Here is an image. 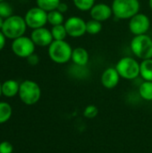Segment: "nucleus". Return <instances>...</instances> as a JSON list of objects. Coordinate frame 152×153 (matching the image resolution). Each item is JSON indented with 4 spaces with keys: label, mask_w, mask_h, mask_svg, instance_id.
I'll use <instances>...</instances> for the list:
<instances>
[{
    "label": "nucleus",
    "mask_w": 152,
    "mask_h": 153,
    "mask_svg": "<svg viewBox=\"0 0 152 153\" xmlns=\"http://www.w3.org/2000/svg\"><path fill=\"white\" fill-rule=\"evenodd\" d=\"M98 114H99V109L94 105H89V106H87L84 108V111H83V116L86 118H89V119L95 118L98 116Z\"/></svg>",
    "instance_id": "nucleus-25"
},
{
    "label": "nucleus",
    "mask_w": 152,
    "mask_h": 153,
    "mask_svg": "<svg viewBox=\"0 0 152 153\" xmlns=\"http://www.w3.org/2000/svg\"><path fill=\"white\" fill-rule=\"evenodd\" d=\"M116 69L120 77L125 80H134L140 75V64L133 57H122L116 65Z\"/></svg>",
    "instance_id": "nucleus-6"
},
{
    "label": "nucleus",
    "mask_w": 152,
    "mask_h": 153,
    "mask_svg": "<svg viewBox=\"0 0 152 153\" xmlns=\"http://www.w3.org/2000/svg\"><path fill=\"white\" fill-rule=\"evenodd\" d=\"M149 6L152 10V0H149Z\"/></svg>",
    "instance_id": "nucleus-31"
},
{
    "label": "nucleus",
    "mask_w": 152,
    "mask_h": 153,
    "mask_svg": "<svg viewBox=\"0 0 152 153\" xmlns=\"http://www.w3.org/2000/svg\"><path fill=\"white\" fill-rule=\"evenodd\" d=\"M74 6L82 12L90 11L95 4V0H73Z\"/></svg>",
    "instance_id": "nucleus-23"
},
{
    "label": "nucleus",
    "mask_w": 152,
    "mask_h": 153,
    "mask_svg": "<svg viewBox=\"0 0 152 153\" xmlns=\"http://www.w3.org/2000/svg\"><path fill=\"white\" fill-rule=\"evenodd\" d=\"M27 27L24 17L13 14L12 16L4 19L1 30L6 39L13 40L19 37L24 36Z\"/></svg>",
    "instance_id": "nucleus-1"
},
{
    "label": "nucleus",
    "mask_w": 152,
    "mask_h": 153,
    "mask_svg": "<svg viewBox=\"0 0 152 153\" xmlns=\"http://www.w3.org/2000/svg\"><path fill=\"white\" fill-rule=\"evenodd\" d=\"M140 75L144 81L152 82V58L142 61L140 64Z\"/></svg>",
    "instance_id": "nucleus-16"
},
{
    "label": "nucleus",
    "mask_w": 152,
    "mask_h": 153,
    "mask_svg": "<svg viewBox=\"0 0 152 153\" xmlns=\"http://www.w3.org/2000/svg\"><path fill=\"white\" fill-rule=\"evenodd\" d=\"M151 28V20L144 14L138 13L133 17L130 19L129 22V30L134 35H142L146 34Z\"/></svg>",
    "instance_id": "nucleus-9"
},
{
    "label": "nucleus",
    "mask_w": 152,
    "mask_h": 153,
    "mask_svg": "<svg viewBox=\"0 0 152 153\" xmlns=\"http://www.w3.org/2000/svg\"><path fill=\"white\" fill-rule=\"evenodd\" d=\"M56 10L59 11V12L62 13H66V12L68 11V5H67V4L61 2V3L59 4V5H58V7H57Z\"/></svg>",
    "instance_id": "nucleus-28"
},
{
    "label": "nucleus",
    "mask_w": 152,
    "mask_h": 153,
    "mask_svg": "<svg viewBox=\"0 0 152 153\" xmlns=\"http://www.w3.org/2000/svg\"><path fill=\"white\" fill-rule=\"evenodd\" d=\"M18 94L21 100L24 104L31 106L39 100L41 97V90L36 82L26 80L20 84Z\"/></svg>",
    "instance_id": "nucleus-5"
},
{
    "label": "nucleus",
    "mask_w": 152,
    "mask_h": 153,
    "mask_svg": "<svg viewBox=\"0 0 152 153\" xmlns=\"http://www.w3.org/2000/svg\"><path fill=\"white\" fill-rule=\"evenodd\" d=\"M111 7L116 18L130 20L139 13L141 4L139 0H114Z\"/></svg>",
    "instance_id": "nucleus-3"
},
{
    "label": "nucleus",
    "mask_w": 152,
    "mask_h": 153,
    "mask_svg": "<svg viewBox=\"0 0 152 153\" xmlns=\"http://www.w3.org/2000/svg\"><path fill=\"white\" fill-rule=\"evenodd\" d=\"M90 13L91 19H94L101 22L108 20L112 16L113 10L112 7L109 6L108 4L100 3V4H95L94 6L90 10Z\"/></svg>",
    "instance_id": "nucleus-12"
},
{
    "label": "nucleus",
    "mask_w": 152,
    "mask_h": 153,
    "mask_svg": "<svg viewBox=\"0 0 152 153\" xmlns=\"http://www.w3.org/2000/svg\"><path fill=\"white\" fill-rule=\"evenodd\" d=\"M102 30V23L99 21L91 19L86 22V31L90 35L99 34Z\"/></svg>",
    "instance_id": "nucleus-22"
},
{
    "label": "nucleus",
    "mask_w": 152,
    "mask_h": 153,
    "mask_svg": "<svg viewBox=\"0 0 152 153\" xmlns=\"http://www.w3.org/2000/svg\"><path fill=\"white\" fill-rule=\"evenodd\" d=\"M139 94L144 100L152 101V82L144 81L139 87Z\"/></svg>",
    "instance_id": "nucleus-17"
},
{
    "label": "nucleus",
    "mask_w": 152,
    "mask_h": 153,
    "mask_svg": "<svg viewBox=\"0 0 152 153\" xmlns=\"http://www.w3.org/2000/svg\"><path fill=\"white\" fill-rule=\"evenodd\" d=\"M2 1H4V0H0V2H2Z\"/></svg>",
    "instance_id": "nucleus-33"
},
{
    "label": "nucleus",
    "mask_w": 152,
    "mask_h": 153,
    "mask_svg": "<svg viewBox=\"0 0 152 153\" xmlns=\"http://www.w3.org/2000/svg\"><path fill=\"white\" fill-rule=\"evenodd\" d=\"M1 95H2V84L0 83V97H1Z\"/></svg>",
    "instance_id": "nucleus-32"
},
{
    "label": "nucleus",
    "mask_w": 152,
    "mask_h": 153,
    "mask_svg": "<svg viewBox=\"0 0 152 153\" xmlns=\"http://www.w3.org/2000/svg\"><path fill=\"white\" fill-rule=\"evenodd\" d=\"M36 45L30 39V37L22 36L13 40L12 51L15 56L22 58H27L35 51Z\"/></svg>",
    "instance_id": "nucleus-7"
},
{
    "label": "nucleus",
    "mask_w": 152,
    "mask_h": 153,
    "mask_svg": "<svg viewBox=\"0 0 152 153\" xmlns=\"http://www.w3.org/2000/svg\"><path fill=\"white\" fill-rule=\"evenodd\" d=\"M130 48L133 55L142 60L152 58V39L147 34L134 36Z\"/></svg>",
    "instance_id": "nucleus-4"
},
{
    "label": "nucleus",
    "mask_w": 152,
    "mask_h": 153,
    "mask_svg": "<svg viewBox=\"0 0 152 153\" xmlns=\"http://www.w3.org/2000/svg\"><path fill=\"white\" fill-rule=\"evenodd\" d=\"M24 20L27 26L32 30L44 27L47 22V12L38 6L32 7L27 11Z\"/></svg>",
    "instance_id": "nucleus-8"
},
{
    "label": "nucleus",
    "mask_w": 152,
    "mask_h": 153,
    "mask_svg": "<svg viewBox=\"0 0 152 153\" xmlns=\"http://www.w3.org/2000/svg\"><path fill=\"white\" fill-rule=\"evenodd\" d=\"M89 59H90L89 53L84 48L78 47V48H75L73 49L71 60L73 62L74 65H76L80 67H83L88 65Z\"/></svg>",
    "instance_id": "nucleus-14"
},
{
    "label": "nucleus",
    "mask_w": 152,
    "mask_h": 153,
    "mask_svg": "<svg viewBox=\"0 0 152 153\" xmlns=\"http://www.w3.org/2000/svg\"><path fill=\"white\" fill-rule=\"evenodd\" d=\"M13 151V145L9 142H2L0 143V153H12Z\"/></svg>",
    "instance_id": "nucleus-26"
},
{
    "label": "nucleus",
    "mask_w": 152,
    "mask_h": 153,
    "mask_svg": "<svg viewBox=\"0 0 152 153\" xmlns=\"http://www.w3.org/2000/svg\"><path fill=\"white\" fill-rule=\"evenodd\" d=\"M26 59H27L28 64L30 65H37L39 63V56L37 54H35V53L31 54V55H30V56H28Z\"/></svg>",
    "instance_id": "nucleus-27"
},
{
    "label": "nucleus",
    "mask_w": 152,
    "mask_h": 153,
    "mask_svg": "<svg viewBox=\"0 0 152 153\" xmlns=\"http://www.w3.org/2000/svg\"><path fill=\"white\" fill-rule=\"evenodd\" d=\"M51 33L54 40H65V38L68 36L64 24L53 26L51 29Z\"/></svg>",
    "instance_id": "nucleus-20"
},
{
    "label": "nucleus",
    "mask_w": 152,
    "mask_h": 153,
    "mask_svg": "<svg viewBox=\"0 0 152 153\" xmlns=\"http://www.w3.org/2000/svg\"><path fill=\"white\" fill-rule=\"evenodd\" d=\"M13 15V7L12 5L6 2V1H2L0 2V16L3 19H6L10 16Z\"/></svg>",
    "instance_id": "nucleus-24"
},
{
    "label": "nucleus",
    "mask_w": 152,
    "mask_h": 153,
    "mask_svg": "<svg viewBox=\"0 0 152 153\" xmlns=\"http://www.w3.org/2000/svg\"><path fill=\"white\" fill-rule=\"evenodd\" d=\"M120 75L116 67H108L101 74L100 82L101 84L108 90L114 89L119 83Z\"/></svg>",
    "instance_id": "nucleus-13"
},
{
    "label": "nucleus",
    "mask_w": 152,
    "mask_h": 153,
    "mask_svg": "<svg viewBox=\"0 0 152 153\" xmlns=\"http://www.w3.org/2000/svg\"><path fill=\"white\" fill-rule=\"evenodd\" d=\"M48 56L56 64H65L72 58L73 48L65 40H53L48 46Z\"/></svg>",
    "instance_id": "nucleus-2"
},
{
    "label": "nucleus",
    "mask_w": 152,
    "mask_h": 153,
    "mask_svg": "<svg viewBox=\"0 0 152 153\" xmlns=\"http://www.w3.org/2000/svg\"><path fill=\"white\" fill-rule=\"evenodd\" d=\"M12 107L6 102H0V124L5 123L11 118Z\"/></svg>",
    "instance_id": "nucleus-21"
},
{
    "label": "nucleus",
    "mask_w": 152,
    "mask_h": 153,
    "mask_svg": "<svg viewBox=\"0 0 152 153\" xmlns=\"http://www.w3.org/2000/svg\"><path fill=\"white\" fill-rule=\"evenodd\" d=\"M20 84L15 80H7L2 83V94L7 98L14 97L19 93Z\"/></svg>",
    "instance_id": "nucleus-15"
},
{
    "label": "nucleus",
    "mask_w": 152,
    "mask_h": 153,
    "mask_svg": "<svg viewBox=\"0 0 152 153\" xmlns=\"http://www.w3.org/2000/svg\"><path fill=\"white\" fill-rule=\"evenodd\" d=\"M30 39L34 44L39 47H48L54 40L51 30L45 27L34 29L31 31Z\"/></svg>",
    "instance_id": "nucleus-11"
},
{
    "label": "nucleus",
    "mask_w": 152,
    "mask_h": 153,
    "mask_svg": "<svg viewBox=\"0 0 152 153\" xmlns=\"http://www.w3.org/2000/svg\"><path fill=\"white\" fill-rule=\"evenodd\" d=\"M4 19H3V18L0 16V30H2V27H3V24H4Z\"/></svg>",
    "instance_id": "nucleus-30"
},
{
    "label": "nucleus",
    "mask_w": 152,
    "mask_h": 153,
    "mask_svg": "<svg viewBox=\"0 0 152 153\" xmlns=\"http://www.w3.org/2000/svg\"><path fill=\"white\" fill-rule=\"evenodd\" d=\"M36 3L38 7L48 13L50 11L56 10L61 0H36Z\"/></svg>",
    "instance_id": "nucleus-19"
},
{
    "label": "nucleus",
    "mask_w": 152,
    "mask_h": 153,
    "mask_svg": "<svg viewBox=\"0 0 152 153\" xmlns=\"http://www.w3.org/2000/svg\"><path fill=\"white\" fill-rule=\"evenodd\" d=\"M5 40H6V37L4 35L2 30H0V51L3 50V48L5 46Z\"/></svg>",
    "instance_id": "nucleus-29"
},
{
    "label": "nucleus",
    "mask_w": 152,
    "mask_h": 153,
    "mask_svg": "<svg viewBox=\"0 0 152 153\" xmlns=\"http://www.w3.org/2000/svg\"><path fill=\"white\" fill-rule=\"evenodd\" d=\"M47 22L52 26L60 25L65 23L64 13H60L57 10H53L47 13Z\"/></svg>",
    "instance_id": "nucleus-18"
},
{
    "label": "nucleus",
    "mask_w": 152,
    "mask_h": 153,
    "mask_svg": "<svg viewBox=\"0 0 152 153\" xmlns=\"http://www.w3.org/2000/svg\"><path fill=\"white\" fill-rule=\"evenodd\" d=\"M67 35L72 38L82 37L86 31V22L78 16H71L64 23Z\"/></svg>",
    "instance_id": "nucleus-10"
}]
</instances>
